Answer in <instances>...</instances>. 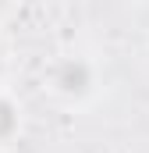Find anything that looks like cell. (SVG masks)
I'll list each match as a JSON object with an SVG mask.
<instances>
[{
	"label": "cell",
	"instance_id": "1",
	"mask_svg": "<svg viewBox=\"0 0 149 153\" xmlns=\"http://www.w3.org/2000/svg\"><path fill=\"white\" fill-rule=\"evenodd\" d=\"M11 125H14L11 107H7V103H0V135H7V132H11Z\"/></svg>",
	"mask_w": 149,
	"mask_h": 153
}]
</instances>
